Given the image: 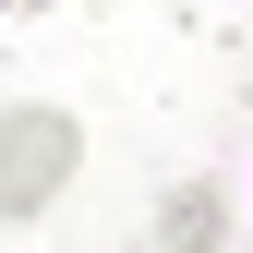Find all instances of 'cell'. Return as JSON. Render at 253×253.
Here are the masks:
<instances>
[{
	"label": "cell",
	"mask_w": 253,
	"mask_h": 253,
	"mask_svg": "<svg viewBox=\"0 0 253 253\" xmlns=\"http://www.w3.org/2000/svg\"><path fill=\"white\" fill-rule=\"evenodd\" d=\"M84 169V121L73 109H0V229L48 217Z\"/></svg>",
	"instance_id": "obj_1"
},
{
	"label": "cell",
	"mask_w": 253,
	"mask_h": 253,
	"mask_svg": "<svg viewBox=\"0 0 253 253\" xmlns=\"http://www.w3.org/2000/svg\"><path fill=\"white\" fill-rule=\"evenodd\" d=\"M145 253H229V181H181V193H157Z\"/></svg>",
	"instance_id": "obj_2"
},
{
	"label": "cell",
	"mask_w": 253,
	"mask_h": 253,
	"mask_svg": "<svg viewBox=\"0 0 253 253\" xmlns=\"http://www.w3.org/2000/svg\"><path fill=\"white\" fill-rule=\"evenodd\" d=\"M241 60H253V37H241Z\"/></svg>",
	"instance_id": "obj_3"
}]
</instances>
